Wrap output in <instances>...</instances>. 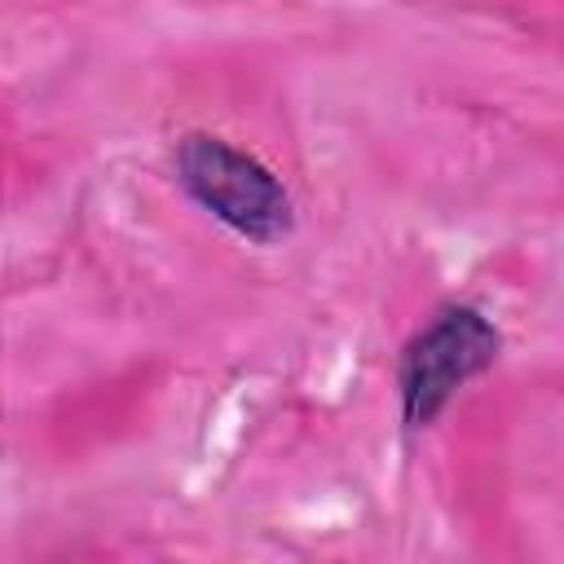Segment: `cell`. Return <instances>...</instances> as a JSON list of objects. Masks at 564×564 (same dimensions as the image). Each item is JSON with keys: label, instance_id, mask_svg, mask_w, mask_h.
I'll return each instance as SVG.
<instances>
[{"label": "cell", "instance_id": "1", "mask_svg": "<svg viewBox=\"0 0 564 564\" xmlns=\"http://www.w3.org/2000/svg\"><path fill=\"white\" fill-rule=\"evenodd\" d=\"M172 167H176V185L238 238L260 242V247L291 238L295 203L286 185L260 159L229 145L225 137L185 132L176 141Z\"/></svg>", "mask_w": 564, "mask_h": 564}, {"label": "cell", "instance_id": "2", "mask_svg": "<svg viewBox=\"0 0 564 564\" xmlns=\"http://www.w3.org/2000/svg\"><path fill=\"white\" fill-rule=\"evenodd\" d=\"M502 352L498 326L471 308V304H445L436 308L401 348L397 357V397H401V423L410 432H423L441 419V410L454 401V392L471 379H480Z\"/></svg>", "mask_w": 564, "mask_h": 564}]
</instances>
